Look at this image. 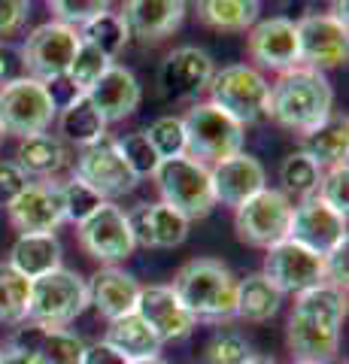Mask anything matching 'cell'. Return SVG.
Here are the masks:
<instances>
[{
  "label": "cell",
  "mask_w": 349,
  "mask_h": 364,
  "mask_svg": "<svg viewBox=\"0 0 349 364\" xmlns=\"http://www.w3.org/2000/svg\"><path fill=\"white\" fill-rule=\"evenodd\" d=\"M80 37L85 43H92L95 49H100L107 58H116V55L131 43V31L125 25V18H122V13H104L95 21H88Z\"/></svg>",
  "instance_id": "cell-35"
},
{
  "label": "cell",
  "mask_w": 349,
  "mask_h": 364,
  "mask_svg": "<svg viewBox=\"0 0 349 364\" xmlns=\"http://www.w3.org/2000/svg\"><path fill=\"white\" fill-rule=\"evenodd\" d=\"M295 364H307V361H295Z\"/></svg>",
  "instance_id": "cell-53"
},
{
  "label": "cell",
  "mask_w": 349,
  "mask_h": 364,
  "mask_svg": "<svg viewBox=\"0 0 349 364\" xmlns=\"http://www.w3.org/2000/svg\"><path fill=\"white\" fill-rule=\"evenodd\" d=\"M198 18L213 31L240 33L258 21V0H195Z\"/></svg>",
  "instance_id": "cell-31"
},
{
  "label": "cell",
  "mask_w": 349,
  "mask_h": 364,
  "mask_svg": "<svg viewBox=\"0 0 349 364\" xmlns=\"http://www.w3.org/2000/svg\"><path fill=\"white\" fill-rule=\"evenodd\" d=\"M88 306V286L76 270L58 267L40 279H31L28 322L40 328H67Z\"/></svg>",
  "instance_id": "cell-6"
},
{
  "label": "cell",
  "mask_w": 349,
  "mask_h": 364,
  "mask_svg": "<svg viewBox=\"0 0 349 364\" xmlns=\"http://www.w3.org/2000/svg\"><path fill=\"white\" fill-rule=\"evenodd\" d=\"M4 140H6V131H4V124H0V146H4Z\"/></svg>",
  "instance_id": "cell-52"
},
{
  "label": "cell",
  "mask_w": 349,
  "mask_h": 364,
  "mask_svg": "<svg viewBox=\"0 0 349 364\" xmlns=\"http://www.w3.org/2000/svg\"><path fill=\"white\" fill-rule=\"evenodd\" d=\"M334 112V88L328 76L313 67H291L279 73L267 91V116L291 134L307 136Z\"/></svg>",
  "instance_id": "cell-2"
},
{
  "label": "cell",
  "mask_w": 349,
  "mask_h": 364,
  "mask_svg": "<svg viewBox=\"0 0 349 364\" xmlns=\"http://www.w3.org/2000/svg\"><path fill=\"white\" fill-rule=\"evenodd\" d=\"M322 261H325V282L346 289V243L331 249L328 255H322Z\"/></svg>",
  "instance_id": "cell-45"
},
{
  "label": "cell",
  "mask_w": 349,
  "mask_h": 364,
  "mask_svg": "<svg viewBox=\"0 0 349 364\" xmlns=\"http://www.w3.org/2000/svg\"><path fill=\"white\" fill-rule=\"evenodd\" d=\"M279 179H283V195L286 198H301V200H307V198H316V188H319V182H322V167L316 164V158H310L304 149L298 152H291L283 167H279Z\"/></svg>",
  "instance_id": "cell-34"
},
{
  "label": "cell",
  "mask_w": 349,
  "mask_h": 364,
  "mask_svg": "<svg viewBox=\"0 0 349 364\" xmlns=\"http://www.w3.org/2000/svg\"><path fill=\"white\" fill-rule=\"evenodd\" d=\"M31 306V279L9 264L0 261V322L4 325H25Z\"/></svg>",
  "instance_id": "cell-33"
},
{
  "label": "cell",
  "mask_w": 349,
  "mask_h": 364,
  "mask_svg": "<svg viewBox=\"0 0 349 364\" xmlns=\"http://www.w3.org/2000/svg\"><path fill=\"white\" fill-rule=\"evenodd\" d=\"M291 210H295V203L279 188H262L258 195L243 200L234 210V231H237L240 243L246 246L270 249L274 243L289 237Z\"/></svg>",
  "instance_id": "cell-9"
},
{
  "label": "cell",
  "mask_w": 349,
  "mask_h": 364,
  "mask_svg": "<svg viewBox=\"0 0 349 364\" xmlns=\"http://www.w3.org/2000/svg\"><path fill=\"white\" fill-rule=\"evenodd\" d=\"M171 289L198 322L222 325L237 318V277L216 258L186 261Z\"/></svg>",
  "instance_id": "cell-3"
},
{
  "label": "cell",
  "mask_w": 349,
  "mask_h": 364,
  "mask_svg": "<svg viewBox=\"0 0 349 364\" xmlns=\"http://www.w3.org/2000/svg\"><path fill=\"white\" fill-rule=\"evenodd\" d=\"M298 28V49H301V64L313 67V70H328V67L346 64L349 43H346V25L334 21L328 13L304 16L295 21Z\"/></svg>",
  "instance_id": "cell-15"
},
{
  "label": "cell",
  "mask_w": 349,
  "mask_h": 364,
  "mask_svg": "<svg viewBox=\"0 0 349 364\" xmlns=\"http://www.w3.org/2000/svg\"><path fill=\"white\" fill-rule=\"evenodd\" d=\"M0 364H40L37 358L31 355V352H25V349H18V346H4L0 349Z\"/></svg>",
  "instance_id": "cell-48"
},
{
  "label": "cell",
  "mask_w": 349,
  "mask_h": 364,
  "mask_svg": "<svg viewBox=\"0 0 349 364\" xmlns=\"http://www.w3.org/2000/svg\"><path fill=\"white\" fill-rule=\"evenodd\" d=\"M58 124H61V136H64V140L73 143V146H80V149L107 136V122L97 116V109L88 104L85 95H80L73 104H67L61 109Z\"/></svg>",
  "instance_id": "cell-32"
},
{
  "label": "cell",
  "mask_w": 349,
  "mask_h": 364,
  "mask_svg": "<svg viewBox=\"0 0 349 364\" xmlns=\"http://www.w3.org/2000/svg\"><path fill=\"white\" fill-rule=\"evenodd\" d=\"M183 131H186V155L207 167L243 152L246 143L243 124L234 122L228 112H222L213 104L191 107L183 116Z\"/></svg>",
  "instance_id": "cell-4"
},
{
  "label": "cell",
  "mask_w": 349,
  "mask_h": 364,
  "mask_svg": "<svg viewBox=\"0 0 349 364\" xmlns=\"http://www.w3.org/2000/svg\"><path fill=\"white\" fill-rule=\"evenodd\" d=\"M88 286V306H95L97 316H104L107 322L122 318L137 310L140 298V282L122 267H100Z\"/></svg>",
  "instance_id": "cell-24"
},
{
  "label": "cell",
  "mask_w": 349,
  "mask_h": 364,
  "mask_svg": "<svg viewBox=\"0 0 349 364\" xmlns=\"http://www.w3.org/2000/svg\"><path fill=\"white\" fill-rule=\"evenodd\" d=\"M76 237H80L85 255L100 261L104 267H119L137 249L128 225V213L109 200L100 203L82 225H76Z\"/></svg>",
  "instance_id": "cell-10"
},
{
  "label": "cell",
  "mask_w": 349,
  "mask_h": 364,
  "mask_svg": "<svg viewBox=\"0 0 349 364\" xmlns=\"http://www.w3.org/2000/svg\"><path fill=\"white\" fill-rule=\"evenodd\" d=\"M85 97H88V104L97 109V116L109 124V122H122V119L134 116V109L140 107L143 91H140L137 76H134L128 67L109 64L107 73L85 91Z\"/></svg>",
  "instance_id": "cell-22"
},
{
  "label": "cell",
  "mask_w": 349,
  "mask_h": 364,
  "mask_svg": "<svg viewBox=\"0 0 349 364\" xmlns=\"http://www.w3.org/2000/svg\"><path fill=\"white\" fill-rule=\"evenodd\" d=\"M289 240L307 246L316 255H328L331 249L346 243V215L325 207L319 198H307L291 210Z\"/></svg>",
  "instance_id": "cell-16"
},
{
  "label": "cell",
  "mask_w": 349,
  "mask_h": 364,
  "mask_svg": "<svg viewBox=\"0 0 349 364\" xmlns=\"http://www.w3.org/2000/svg\"><path fill=\"white\" fill-rule=\"evenodd\" d=\"M131 364H171V361L161 358V355H152V358H140V361H131Z\"/></svg>",
  "instance_id": "cell-51"
},
{
  "label": "cell",
  "mask_w": 349,
  "mask_h": 364,
  "mask_svg": "<svg viewBox=\"0 0 349 364\" xmlns=\"http://www.w3.org/2000/svg\"><path fill=\"white\" fill-rule=\"evenodd\" d=\"M134 243L146 249H176L188 237V219L167 203H137L128 213Z\"/></svg>",
  "instance_id": "cell-21"
},
{
  "label": "cell",
  "mask_w": 349,
  "mask_h": 364,
  "mask_svg": "<svg viewBox=\"0 0 349 364\" xmlns=\"http://www.w3.org/2000/svg\"><path fill=\"white\" fill-rule=\"evenodd\" d=\"M210 182H213V195L216 203L237 210L243 200H249L252 195H258L262 188H267V176L264 167L255 155L249 152H237L225 161L210 167Z\"/></svg>",
  "instance_id": "cell-20"
},
{
  "label": "cell",
  "mask_w": 349,
  "mask_h": 364,
  "mask_svg": "<svg viewBox=\"0 0 349 364\" xmlns=\"http://www.w3.org/2000/svg\"><path fill=\"white\" fill-rule=\"evenodd\" d=\"M6 213L18 234H55L64 222L61 188L55 182H28Z\"/></svg>",
  "instance_id": "cell-18"
},
{
  "label": "cell",
  "mask_w": 349,
  "mask_h": 364,
  "mask_svg": "<svg viewBox=\"0 0 349 364\" xmlns=\"http://www.w3.org/2000/svg\"><path fill=\"white\" fill-rule=\"evenodd\" d=\"M28 186V176L16 161H0V207H9Z\"/></svg>",
  "instance_id": "cell-43"
},
{
  "label": "cell",
  "mask_w": 349,
  "mask_h": 364,
  "mask_svg": "<svg viewBox=\"0 0 349 364\" xmlns=\"http://www.w3.org/2000/svg\"><path fill=\"white\" fill-rule=\"evenodd\" d=\"M9 264L21 277L40 279L46 273L61 267V243L55 234H18V240L9 249Z\"/></svg>",
  "instance_id": "cell-26"
},
{
  "label": "cell",
  "mask_w": 349,
  "mask_h": 364,
  "mask_svg": "<svg viewBox=\"0 0 349 364\" xmlns=\"http://www.w3.org/2000/svg\"><path fill=\"white\" fill-rule=\"evenodd\" d=\"M112 64V58H107L100 49H95L92 43H80V49H76L73 61H70V70H67V79L73 82V88L80 91V95H85L88 88H92L100 76L107 73V67Z\"/></svg>",
  "instance_id": "cell-36"
},
{
  "label": "cell",
  "mask_w": 349,
  "mask_h": 364,
  "mask_svg": "<svg viewBox=\"0 0 349 364\" xmlns=\"http://www.w3.org/2000/svg\"><path fill=\"white\" fill-rule=\"evenodd\" d=\"M283 306V291L270 282L264 273H249L237 279V318L246 322H267Z\"/></svg>",
  "instance_id": "cell-30"
},
{
  "label": "cell",
  "mask_w": 349,
  "mask_h": 364,
  "mask_svg": "<svg viewBox=\"0 0 349 364\" xmlns=\"http://www.w3.org/2000/svg\"><path fill=\"white\" fill-rule=\"evenodd\" d=\"M55 116H58V109H55L40 79L18 76L13 82L0 85V124L6 134H16L18 140L46 134Z\"/></svg>",
  "instance_id": "cell-8"
},
{
  "label": "cell",
  "mask_w": 349,
  "mask_h": 364,
  "mask_svg": "<svg viewBox=\"0 0 349 364\" xmlns=\"http://www.w3.org/2000/svg\"><path fill=\"white\" fill-rule=\"evenodd\" d=\"M58 188H61V203H64V222L82 225L88 215L104 203V198H100L92 186H85L80 176H70Z\"/></svg>",
  "instance_id": "cell-38"
},
{
  "label": "cell",
  "mask_w": 349,
  "mask_h": 364,
  "mask_svg": "<svg viewBox=\"0 0 349 364\" xmlns=\"http://www.w3.org/2000/svg\"><path fill=\"white\" fill-rule=\"evenodd\" d=\"M243 364H279V361H276V358H270V355H249Z\"/></svg>",
  "instance_id": "cell-50"
},
{
  "label": "cell",
  "mask_w": 349,
  "mask_h": 364,
  "mask_svg": "<svg viewBox=\"0 0 349 364\" xmlns=\"http://www.w3.org/2000/svg\"><path fill=\"white\" fill-rule=\"evenodd\" d=\"M346 322V291L337 286H322L295 294L289 313L286 343L295 361L331 364L340 349V328Z\"/></svg>",
  "instance_id": "cell-1"
},
{
  "label": "cell",
  "mask_w": 349,
  "mask_h": 364,
  "mask_svg": "<svg viewBox=\"0 0 349 364\" xmlns=\"http://www.w3.org/2000/svg\"><path fill=\"white\" fill-rule=\"evenodd\" d=\"M146 136H149L152 149L159 152L161 161L186 155V131H183V119H179V116L155 119L149 128H146Z\"/></svg>",
  "instance_id": "cell-39"
},
{
  "label": "cell",
  "mask_w": 349,
  "mask_h": 364,
  "mask_svg": "<svg viewBox=\"0 0 349 364\" xmlns=\"http://www.w3.org/2000/svg\"><path fill=\"white\" fill-rule=\"evenodd\" d=\"M349 0H331V9H328V16L334 21H340V25H346V18H349Z\"/></svg>",
  "instance_id": "cell-49"
},
{
  "label": "cell",
  "mask_w": 349,
  "mask_h": 364,
  "mask_svg": "<svg viewBox=\"0 0 349 364\" xmlns=\"http://www.w3.org/2000/svg\"><path fill=\"white\" fill-rule=\"evenodd\" d=\"M82 364H131L125 355H119L107 340H97V343L85 346V355H82Z\"/></svg>",
  "instance_id": "cell-47"
},
{
  "label": "cell",
  "mask_w": 349,
  "mask_h": 364,
  "mask_svg": "<svg viewBox=\"0 0 349 364\" xmlns=\"http://www.w3.org/2000/svg\"><path fill=\"white\" fill-rule=\"evenodd\" d=\"M264 277L283 294H301L325 282V261L322 255L310 252L307 246L295 240H279L264 255Z\"/></svg>",
  "instance_id": "cell-13"
},
{
  "label": "cell",
  "mask_w": 349,
  "mask_h": 364,
  "mask_svg": "<svg viewBox=\"0 0 349 364\" xmlns=\"http://www.w3.org/2000/svg\"><path fill=\"white\" fill-rule=\"evenodd\" d=\"M9 346L31 352L40 364H82L88 343L67 328H40L28 322L9 337Z\"/></svg>",
  "instance_id": "cell-23"
},
{
  "label": "cell",
  "mask_w": 349,
  "mask_h": 364,
  "mask_svg": "<svg viewBox=\"0 0 349 364\" xmlns=\"http://www.w3.org/2000/svg\"><path fill=\"white\" fill-rule=\"evenodd\" d=\"M73 176H80L85 186H92L104 200L131 195L140 182L131 173V167L125 164L116 140H109V136H104V140H97L92 146H82L80 155H76Z\"/></svg>",
  "instance_id": "cell-12"
},
{
  "label": "cell",
  "mask_w": 349,
  "mask_h": 364,
  "mask_svg": "<svg viewBox=\"0 0 349 364\" xmlns=\"http://www.w3.org/2000/svg\"><path fill=\"white\" fill-rule=\"evenodd\" d=\"M122 158H125V164L131 167V173L143 179V176H155V170H159L161 158L159 152L152 149L149 136H146V131H134V134H125L116 140Z\"/></svg>",
  "instance_id": "cell-37"
},
{
  "label": "cell",
  "mask_w": 349,
  "mask_h": 364,
  "mask_svg": "<svg viewBox=\"0 0 349 364\" xmlns=\"http://www.w3.org/2000/svg\"><path fill=\"white\" fill-rule=\"evenodd\" d=\"M249 355L252 349L237 331H216L204 346V364H243Z\"/></svg>",
  "instance_id": "cell-40"
},
{
  "label": "cell",
  "mask_w": 349,
  "mask_h": 364,
  "mask_svg": "<svg viewBox=\"0 0 349 364\" xmlns=\"http://www.w3.org/2000/svg\"><path fill=\"white\" fill-rule=\"evenodd\" d=\"M155 186H159L161 203L173 207L179 215H186L188 222L207 219L216 207V195H213L210 182V167L195 161L188 155L167 158L155 170Z\"/></svg>",
  "instance_id": "cell-5"
},
{
  "label": "cell",
  "mask_w": 349,
  "mask_h": 364,
  "mask_svg": "<svg viewBox=\"0 0 349 364\" xmlns=\"http://www.w3.org/2000/svg\"><path fill=\"white\" fill-rule=\"evenodd\" d=\"M55 21L67 28H85L88 21L109 13V0H49Z\"/></svg>",
  "instance_id": "cell-41"
},
{
  "label": "cell",
  "mask_w": 349,
  "mask_h": 364,
  "mask_svg": "<svg viewBox=\"0 0 349 364\" xmlns=\"http://www.w3.org/2000/svg\"><path fill=\"white\" fill-rule=\"evenodd\" d=\"M316 198L325 203V207H331L334 213L346 215V207H349V167L346 164L322 170V182L316 188Z\"/></svg>",
  "instance_id": "cell-42"
},
{
  "label": "cell",
  "mask_w": 349,
  "mask_h": 364,
  "mask_svg": "<svg viewBox=\"0 0 349 364\" xmlns=\"http://www.w3.org/2000/svg\"><path fill=\"white\" fill-rule=\"evenodd\" d=\"M31 0H0V33H16L28 18Z\"/></svg>",
  "instance_id": "cell-44"
},
{
  "label": "cell",
  "mask_w": 349,
  "mask_h": 364,
  "mask_svg": "<svg viewBox=\"0 0 349 364\" xmlns=\"http://www.w3.org/2000/svg\"><path fill=\"white\" fill-rule=\"evenodd\" d=\"M25 76V64H21V52H16L9 43H0V85L13 82V79Z\"/></svg>",
  "instance_id": "cell-46"
},
{
  "label": "cell",
  "mask_w": 349,
  "mask_h": 364,
  "mask_svg": "<svg viewBox=\"0 0 349 364\" xmlns=\"http://www.w3.org/2000/svg\"><path fill=\"white\" fill-rule=\"evenodd\" d=\"M210 104L228 112L234 122L255 124L267 116V91L270 82L249 64H228L210 79Z\"/></svg>",
  "instance_id": "cell-7"
},
{
  "label": "cell",
  "mask_w": 349,
  "mask_h": 364,
  "mask_svg": "<svg viewBox=\"0 0 349 364\" xmlns=\"http://www.w3.org/2000/svg\"><path fill=\"white\" fill-rule=\"evenodd\" d=\"M134 313L152 328L161 343L186 340L198 328V318L186 310L183 301L176 298V291L171 286H143L140 298H137V310Z\"/></svg>",
  "instance_id": "cell-17"
},
{
  "label": "cell",
  "mask_w": 349,
  "mask_h": 364,
  "mask_svg": "<svg viewBox=\"0 0 349 364\" xmlns=\"http://www.w3.org/2000/svg\"><path fill=\"white\" fill-rule=\"evenodd\" d=\"M107 343L125 355L128 361H140V358H152V355H161V340L155 337V331L143 322L137 313H128L122 318H112L109 328H107Z\"/></svg>",
  "instance_id": "cell-28"
},
{
  "label": "cell",
  "mask_w": 349,
  "mask_h": 364,
  "mask_svg": "<svg viewBox=\"0 0 349 364\" xmlns=\"http://www.w3.org/2000/svg\"><path fill=\"white\" fill-rule=\"evenodd\" d=\"M67 161H70L67 146L52 134L25 136L16 152V164L28 179H52L58 170L67 167Z\"/></svg>",
  "instance_id": "cell-27"
},
{
  "label": "cell",
  "mask_w": 349,
  "mask_h": 364,
  "mask_svg": "<svg viewBox=\"0 0 349 364\" xmlns=\"http://www.w3.org/2000/svg\"><path fill=\"white\" fill-rule=\"evenodd\" d=\"M304 152L310 158H316V164L322 170L346 164V155H349V122H346V116L331 112L328 122L304 136Z\"/></svg>",
  "instance_id": "cell-29"
},
{
  "label": "cell",
  "mask_w": 349,
  "mask_h": 364,
  "mask_svg": "<svg viewBox=\"0 0 349 364\" xmlns=\"http://www.w3.org/2000/svg\"><path fill=\"white\" fill-rule=\"evenodd\" d=\"M216 73L213 58L198 46H179L161 64V88L176 100H195L210 88Z\"/></svg>",
  "instance_id": "cell-19"
},
{
  "label": "cell",
  "mask_w": 349,
  "mask_h": 364,
  "mask_svg": "<svg viewBox=\"0 0 349 364\" xmlns=\"http://www.w3.org/2000/svg\"><path fill=\"white\" fill-rule=\"evenodd\" d=\"M246 52L249 58L264 67V70L286 73L291 67L301 64V49H298V28L295 21L286 16L262 18L255 21L246 33Z\"/></svg>",
  "instance_id": "cell-14"
},
{
  "label": "cell",
  "mask_w": 349,
  "mask_h": 364,
  "mask_svg": "<svg viewBox=\"0 0 349 364\" xmlns=\"http://www.w3.org/2000/svg\"><path fill=\"white\" fill-rule=\"evenodd\" d=\"M186 0H125L122 4V18L131 31V37L146 43L164 40L183 25Z\"/></svg>",
  "instance_id": "cell-25"
},
{
  "label": "cell",
  "mask_w": 349,
  "mask_h": 364,
  "mask_svg": "<svg viewBox=\"0 0 349 364\" xmlns=\"http://www.w3.org/2000/svg\"><path fill=\"white\" fill-rule=\"evenodd\" d=\"M80 43H82V37L76 33V28H67L61 21H46V25L33 28L28 33L25 46H21L25 76H33V79H40V82L67 76Z\"/></svg>",
  "instance_id": "cell-11"
}]
</instances>
